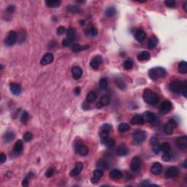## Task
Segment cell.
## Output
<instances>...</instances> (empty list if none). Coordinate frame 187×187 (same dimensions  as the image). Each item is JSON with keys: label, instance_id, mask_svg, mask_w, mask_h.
I'll use <instances>...</instances> for the list:
<instances>
[{"label": "cell", "instance_id": "cell-21", "mask_svg": "<svg viewBox=\"0 0 187 187\" xmlns=\"http://www.w3.org/2000/svg\"><path fill=\"white\" fill-rule=\"evenodd\" d=\"M134 37L139 42H143L145 39V38H146V32L143 30L137 29L134 32Z\"/></svg>", "mask_w": 187, "mask_h": 187}, {"label": "cell", "instance_id": "cell-39", "mask_svg": "<svg viewBox=\"0 0 187 187\" xmlns=\"http://www.w3.org/2000/svg\"><path fill=\"white\" fill-rule=\"evenodd\" d=\"M118 129L120 132H125L130 129V126H129V124H126V123H121L118 125Z\"/></svg>", "mask_w": 187, "mask_h": 187}, {"label": "cell", "instance_id": "cell-7", "mask_svg": "<svg viewBox=\"0 0 187 187\" xmlns=\"http://www.w3.org/2000/svg\"><path fill=\"white\" fill-rule=\"evenodd\" d=\"M176 126H177V121L174 118H172V119L169 120L167 124H165V127H164V131L167 135H170L173 133V131H174Z\"/></svg>", "mask_w": 187, "mask_h": 187}, {"label": "cell", "instance_id": "cell-52", "mask_svg": "<svg viewBox=\"0 0 187 187\" xmlns=\"http://www.w3.org/2000/svg\"><path fill=\"white\" fill-rule=\"evenodd\" d=\"M165 3L167 7H173L176 5L175 1L174 0H166Z\"/></svg>", "mask_w": 187, "mask_h": 187}, {"label": "cell", "instance_id": "cell-33", "mask_svg": "<svg viewBox=\"0 0 187 187\" xmlns=\"http://www.w3.org/2000/svg\"><path fill=\"white\" fill-rule=\"evenodd\" d=\"M178 72L181 74H185L187 72V63L185 61H181L178 65Z\"/></svg>", "mask_w": 187, "mask_h": 187}, {"label": "cell", "instance_id": "cell-23", "mask_svg": "<svg viewBox=\"0 0 187 187\" xmlns=\"http://www.w3.org/2000/svg\"><path fill=\"white\" fill-rule=\"evenodd\" d=\"M10 91L13 93V95H16V96H18L21 93V87L19 84H10Z\"/></svg>", "mask_w": 187, "mask_h": 187}, {"label": "cell", "instance_id": "cell-50", "mask_svg": "<svg viewBox=\"0 0 187 187\" xmlns=\"http://www.w3.org/2000/svg\"><path fill=\"white\" fill-rule=\"evenodd\" d=\"M54 173H55V170H54V168H53V167H50V168L48 169L47 171H46V176L47 177V178H50V177H52V176L54 175Z\"/></svg>", "mask_w": 187, "mask_h": 187}, {"label": "cell", "instance_id": "cell-54", "mask_svg": "<svg viewBox=\"0 0 187 187\" xmlns=\"http://www.w3.org/2000/svg\"><path fill=\"white\" fill-rule=\"evenodd\" d=\"M181 94L184 95V97H186V94H187V82H184V86L183 88L182 91H181Z\"/></svg>", "mask_w": 187, "mask_h": 187}, {"label": "cell", "instance_id": "cell-53", "mask_svg": "<svg viewBox=\"0 0 187 187\" xmlns=\"http://www.w3.org/2000/svg\"><path fill=\"white\" fill-rule=\"evenodd\" d=\"M162 160L165 162H169L170 160V152L169 153H164L163 156H162Z\"/></svg>", "mask_w": 187, "mask_h": 187}, {"label": "cell", "instance_id": "cell-20", "mask_svg": "<svg viewBox=\"0 0 187 187\" xmlns=\"http://www.w3.org/2000/svg\"><path fill=\"white\" fill-rule=\"evenodd\" d=\"M72 75L75 80H78L83 75V69L80 67H73L72 69Z\"/></svg>", "mask_w": 187, "mask_h": 187}, {"label": "cell", "instance_id": "cell-41", "mask_svg": "<svg viewBox=\"0 0 187 187\" xmlns=\"http://www.w3.org/2000/svg\"><path fill=\"white\" fill-rule=\"evenodd\" d=\"M67 38H69V39H72V40H75V32L74 29H68L67 31Z\"/></svg>", "mask_w": 187, "mask_h": 187}, {"label": "cell", "instance_id": "cell-59", "mask_svg": "<svg viewBox=\"0 0 187 187\" xmlns=\"http://www.w3.org/2000/svg\"><path fill=\"white\" fill-rule=\"evenodd\" d=\"M183 7H184V11H185V12H187V2H184V6H183Z\"/></svg>", "mask_w": 187, "mask_h": 187}, {"label": "cell", "instance_id": "cell-5", "mask_svg": "<svg viewBox=\"0 0 187 187\" xmlns=\"http://www.w3.org/2000/svg\"><path fill=\"white\" fill-rule=\"evenodd\" d=\"M184 82H181L179 80H174L170 84V86H169L170 90L172 92L175 93V94H180V93H181V91L184 88Z\"/></svg>", "mask_w": 187, "mask_h": 187}, {"label": "cell", "instance_id": "cell-27", "mask_svg": "<svg viewBox=\"0 0 187 187\" xmlns=\"http://www.w3.org/2000/svg\"><path fill=\"white\" fill-rule=\"evenodd\" d=\"M150 53L148 51H142L137 55V58L140 61H148L150 59Z\"/></svg>", "mask_w": 187, "mask_h": 187}, {"label": "cell", "instance_id": "cell-46", "mask_svg": "<svg viewBox=\"0 0 187 187\" xmlns=\"http://www.w3.org/2000/svg\"><path fill=\"white\" fill-rule=\"evenodd\" d=\"M170 150V145L168 143H163L161 145V151L163 153H169Z\"/></svg>", "mask_w": 187, "mask_h": 187}, {"label": "cell", "instance_id": "cell-38", "mask_svg": "<svg viewBox=\"0 0 187 187\" xmlns=\"http://www.w3.org/2000/svg\"><path fill=\"white\" fill-rule=\"evenodd\" d=\"M133 65L134 62L133 61H132V59H131V58H128L126 61H124V64H123V66H124V69H127V70L132 69V68L133 67Z\"/></svg>", "mask_w": 187, "mask_h": 187}, {"label": "cell", "instance_id": "cell-10", "mask_svg": "<svg viewBox=\"0 0 187 187\" xmlns=\"http://www.w3.org/2000/svg\"><path fill=\"white\" fill-rule=\"evenodd\" d=\"M150 145L152 147V149L154 151V152L156 154H159V152L161 151V145L159 144L158 139L156 137H151L150 140Z\"/></svg>", "mask_w": 187, "mask_h": 187}, {"label": "cell", "instance_id": "cell-24", "mask_svg": "<svg viewBox=\"0 0 187 187\" xmlns=\"http://www.w3.org/2000/svg\"><path fill=\"white\" fill-rule=\"evenodd\" d=\"M23 151V142L20 140H18L14 146V149H13V152L16 156H18L21 154Z\"/></svg>", "mask_w": 187, "mask_h": 187}, {"label": "cell", "instance_id": "cell-29", "mask_svg": "<svg viewBox=\"0 0 187 187\" xmlns=\"http://www.w3.org/2000/svg\"><path fill=\"white\" fill-rule=\"evenodd\" d=\"M61 4V1H57V0H47V1H46V5H47V7L50 8L58 7Z\"/></svg>", "mask_w": 187, "mask_h": 187}, {"label": "cell", "instance_id": "cell-4", "mask_svg": "<svg viewBox=\"0 0 187 187\" xmlns=\"http://www.w3.org/2000/svg\"><path fill=\"white\" fill-rule=\"evenodd\" d=\"M74 149L75 151L79 154L80 156H86L88 154V147L84 144L83 142L81 141H77L75 142L74 143Z\"/></svg>", "mask_w": 187, "mask_h": 187}, {"label": "cell", "instance_id": "cell-48", "mask_svg": "<svg viewBox=\"0 0 187 187\" xmlns=\"http://www.w3.org/2000/svg\"><path fill=\"white\" fill-rule=\"evenodd\" d=\"M33 138V135L32 133L29 132H27L24 134V135H23V139L25 142H29L32 140Z\"/></svg>", "mask_w": 187, "mask_h": 187}, {"label": "cell", "instance_id": "cell-56", "mask_svg": "<svg viewBox=\"0 0 187 187\" xmlns=\"http://www.w3.org/2000/svg\"><path fill=\"white\" fill-rule=\"evenodd\" d=\"M6 159H7V156L5 154L2 153V154H0V163L3 164L4 162L6 161Z\"/></svg>", "mask_w": 187, "mask_h": 187}, {"label": "cell", "instance_id": "cell-44", "mask_svg": "<svg viewBox=\"0 0 187 187\" xmlns=\"http://www.w3.org/2000/svg\"><path fill=\"white\" fill-rule=\"evenodd\" d=\"M15 10H16V7H15L14 5H9L6 9L7 16H8L9 18L11 17L12 15L14 13Z\"/></svg>", "mask_w": 187, "mask_h": 187}, {"label": "cell", "instance_id": "cell-18", "mask_svg": "<svg viewBox=\"0 0 187 187\" xmlns=\"http://www.w3.org/2000/svg\"><path fill=\"white\" fill-rule=\"evenodd\" d=\"M110 102V97L105 95L103 96L100 99V100L97 103V108H102V107H105V106H107Z\"/></svg>", "mask_w": 187, "mask_h": 187}, {"label": "cell", "instance_id": "cell-13", "mask_svg": "<svg viewBox=\"0 0 187 187\" xmlns=\"http://www.w3.org/2000/svg\"><path fill=\"white\" fill-rule=\"evenodd\" d=\"M102 62V58L101 56L97 55L96 56H95L94 58L91 59V61H90V66L91 67V68L95 69H97L99 68V67L100 66V65Z\"/></svg>", "mask_w": 187, "mask_h": 187}, {"label": "cell", "instance_id": "cell-17", "mask_svg": "<svg viewBox=\"0 0 187 187\" xmlns=\"http://www.w3.org/2000/svg\"><path fill=\"white\" fill-rule=\"evenodd\" d=\"M104 173L102 170L100 169H97V170H95L94 173H93V177L91 178V183L92 184H97L99 180L102 178V177L103 176Z\"/></svg>", "mask_w": 187, "mask_h": 187}, {"label": "cell", "instance_id": "cell-31", "mask_svg": "<svg viewBox=\"0 0 187 187\" xmlns=\"http://www.w3.org/2000/svg\"><path fill=\"white\" fill-rule=\"evenodd\" d=\"M158 42H159V39L156 36H152L151 38H150L149 41H148V47L149 49H154L156 46H157Z\"/></svg>", "mask_w": 187, "mask_h": 187}, {"label": "cell", "instance_id": "cell-49", "mask_svg": "<svg viewBox=\"0 0 187 187\" xmlns=\"http://www.w3.org/2000/svg\"><path fill=\"white\" fill-rule=\"evenodd\" d=\"M74 42V40H72V39H69V38H67V39H64L62 41V46L64 47H68V46H72V43Z\"/></svg>", "mask_w": 187, "mask_h": 187}, {"label": "cell", "instance_id": "cell-14", "mask_svg": "<svg viewBox=\"0 0 187 187\" xmlns=\"http://www.w3.org/2000/svg\"><path fill=\"white\" fill-rule=\"evenodd\" d=\"M142 117H143V120H144V122L151 123V124H152L156 120L155 114L150 111H146L145 112V113H143V114L142 115Z\"/></svg>", "mask_w": 187, "mask_h": 187}, {"label": "cell", "instance_id": "cell-6", "mask_svg": "<svg viewBox=\"0 0 187 187\" xmlns=\"http://www.w3.org/2000/svg\"><path fill=\"white\" fill-rule=\"evenodd\" d=\"M18 39V35L16 32L14 31H10L9 33L7 34V36L5 39V44L6 46L10 47L13 46L15 43H16Z\"/></svg>", "mask_w": 187, "mask_h": 187}, {"label": "cell", "instance_id": "cell-3", "mask_svg": "<svg viewBox=\"0 0 187 187\" xmlns=\"http://www.w3.org/2000/svg\"><path fill=\"white\" fill-rule=\"evenodd\" d=\"M147 137L146 132L143 130H137L133 133L132 142L135 145H140L146 140Z\"/></svg>", "mask_w": 187, "mask_h": 187}, {"label": "cell", "instance_id": "cell-9", "mask_svg": "<svg viewBox=\"0 0 187 187\" xmlns=\"http://www.w3.org/2000/svg\"><path fill=\"white\" fill-rule=\"evenodd\" d=\"M141 167V160L138 156L132 158L130 164V168L133 172H137Z\"/></svg>", "mask_w": 187, "mask_h": 187}, {"label": "cell", "instance_id": "cell-1", "mask_svg": "<svg viewBox=\"0 0 187 187\" xmlns=\"http://www.w3.org/2000/svg\"><path fill=\"white\" fill-rule=\"evenodd\" d=\"M143 97L145 102L148 104H150L151 105H156L159 102V97L149 88H146V89L144 90Z\"/></svg>", "mask_w": 187, "mask_h": 187}, {"label": "cell", "instance_id": "cell-60", "mask_svg": "<svg viewBox=\"0 0 187 187\" xmlns=\"http://www.w3.org/2000/svg\"><path fill=\"white\" fill-rule=\"evenodd\" d=\"M186 162H187V161L186 160H185V161H184V167H185V168H186Z\"/></svg>", "mask_w": 187, "mask_h": 187}, {"label": "cell", "instance_id": "cell-11", "mask_svg": "<svg viewBox=\"0 0 187 187\" xmlns=\"http://www.w3.org/2000/svg\"><path fill=\"white\" fill-rule=\"evenodd\" d=\"M179 174V170L178 167H170L167 169L165 173V176L167 178H175Z\"/></svg>", "mask_w": 187, "mask_h": 187}, {"label": "cell", "instance_id": "cell-43", "mask_svg": "<svg viewBox=\"0 0 187 187\" xmlns=\"http://www.w3.org/2000/svg\"><path fill=\"white\" fill-rule=\"evenodd\" d=\"M109 135H110V132H109L104 130V129H101L100 132H99V137H100L101 140H102V142L108 138Z\"/></svg>", "mask_w": 187, "mask_h": 187}, {"label": "cell", "instance_id": "cell-40", "mask_svg": "<svg viewBox=\"0 0 187 187\" xmlns=\"http://www.w3.org/2000/svg\"><path fill=\"white\" fill-rule=\"evenodd\" d=\"M102 143L105 145L107 148H113L116 144V142L115 140H114V139L109 138V137L107 139H106V140H104V141H102Z\"/></svg>", "mask_w": 187, "mask_h": 187}, {"label": "cell", "instance_id": "cell-35", "mask_svg": "<svg viewBox=\"0 0 187 187\" xmlns=\"http://www.w3.org/2000/svg\"><path fill=\"white\" fill-rule=\"evenodd\" d=\"M115 84H116L117 86L120 88V89H125L126 88V84H125V82L124 80H123L121 78H115Z\"/></svg>", "mask_w": 187, "mask_h": 187}, {"label": "cell", "instance_id": "cell-26", "mask_svg": "<svg viewBox=\"0 0 187 187\" xmlns=\"http://www.w3.org/2000/svg\"><path fill=\"white\" fill-rule=\"evenodd\" d=\"M85 34L88 36L91 37H96L98 35V31L97 29V28H95L93 26H90L88 27L85 30Z\"/></svg>", "mask_w": 187, "mask_h": 187}, {"label": "cell", "instance_id": "cell-45", "mask_svg": "<svg viewBox=\"0 0 187 187\" xmlns=\"http://www.w3.org/2000/svg\"><path fill=\"white\" fill-rule=\"evenodd\" d=\"M107 166H108V164L105 162V160H99V162L97 163V167H98L100 170H102V169H107Z\"/></svg>", "mask_w": 187, "mask_h": 187}, {"label": "cell", "instance_id": "cell-25", "mask_svg": "<svg viewBox=\"0 0 187 187\" xmlns=\"http://www.w3.org/2000/svg\"><path fill=\"white\" fill-rule=\"evenodd\" d=\"M130 123L132 125H143L145 122L142 116L135 115L131 119Z\"/></svg>", "mask_w": 187, "mask_h": 187}, {"label": "cell", "instance_id": "cell-19", "mask_svg": "<svg viewBox=\"0 0 187 187\" xmlns=\"http://www.w3.org/2000/svg\"><path fill=\"white\" fill-rule=\"evenodd\" d=\"M173 104L170 101H164L160 105V110L163 113H167L171 110Z\"/></svg>", "mask_w": 187, "mask_h": 187}, {"label": "cell", "instance_id": "cell-57", "mask_svg": "<svg viewBox=\"0 0 187 187\" xmlns=\"http://www.w3.org/2000/svg\"><path fill=\"white\" fill-rule=\"evenodd\" d=\"M29 185V176L27 177L24 180H23L22 181V186H28Z\"/></svg>", "mask_w": 187, "mask_h": 187}, {"label": "cell", "instance_id": "cell-58", "mask_svg": "<svg viewBox=\"0 0 187 187\" xmlns=\"http://www.w3.org/2000/svg\"><path fill=\"white\" fill-rule=\"evenodd\" d=\"M74 91H75V95H78L80 93V87H76V88H75Z\"/></svg>", "mask_w": 187, "mask_h": 187}, {"label": "cell", "instance_id": "cell-8", "mask_svg": "<svg viewBox=\"0 0 187 187\" xmlns=\"http://www.w3.org/2000/svg\"><path fill=\"white\" fill-rule=\"evenodd\" d=\"M175 144L179 149L186 150L187 148V136L183 135L178 137L175 140Z\"/></svg>", "mask_w": 187, "mask_h": 187}, {"label": "cell", "instance_id": "cell-30", "mask_svg": "<svg viewBox=\"0 0 187 187\" xmlns=\"http://www.w3.org/2000/svg\"><path fill=\"white\" fill-rule=\"evenodd\" d=\"M88 48H89L88 46H80V45L77 44V43H74L72 46V51L78 53V52H80L83 50H86Z\"/></svg>", "mask_w": 187, "mask_h": 187}, {"label": "cell", "instance_id": "cell-12", "mask_svg": "<svg viewBox=\"0 0 187 187\" xmlns=\"http://www.w3.org/2000/svg\"><path fill=\"white\" fill-rule=\"evenodd\" d=\"M54 59V54H51V53H48V54H46L40 60V64L42 65H49V64L52 63Z\"/></svg>", "mask_w": 187, "mask_h": 187}, {"label": "cell", "instance_id": "cell-22", "mask_svg": "<svg viewBox=\"0 0 187 187\" xmlns=\"http://www.w3.org/2000/svg\"><path fill=\"white\" fill-rule=\"evenodd\" d=\"M162 165L159 162H155L151 167V172L154 175H159L162 172Z\"/></svg>", "mask_w": 187, "mask_h": 187}, {"label": "cell", "instance_id": "cell-42", "mask_svg": "<svg viewBox=\"0 0 187 187\" xmlns=\"http://www.w3.org/2000/svg\"><path fill=\"white\" fill-rule=\"evenodd\" d=\"M99 87L101 88V89L102 90H106L107 88V86H108V83H107V80L106 78H102L99 80Z\"/></svg>", "mask_w": 187, "mask_h": 187}, {"label": "cell", "instance_id": "cell-34", "mask_svg": "<svg viewBox=\"0 0 187 187\" xmlns=\"http://www.w3.org/2000/svg\"><path fill=\"white\" fill-rule=\"evenodd\" d=\"M97 98V95L96 93L94 92V91H91L86 96V102L88 103H93L96 101Z\"/></svg>", "mask_w": 187, "mask_h": 187}, {"label": "cell", "instance_id": "cell-28", "mask_svg": "<svg viewBox=\"0 0 187 187\" xmlns=\"http://www.w3.org/2000/svg\"><path fill=\"white\" fill-rule=\"evenodd\" d=\"M15 138V134L13 133L11 131L7 132L3 136V140L5 143H10L11 141H13Z\"/></svg>", "mask_w": 187, "mask_h": 187}, {"label": "cell", "instance_id": "cell-51", "mask_svg": "<svg viewBox=\"0 0 187 187\" xmlns=\"http://www.w3.org/2000/svg\"><path fill=\"white\" fill-rule=\"evenodd\" d=\"M101 129H104V130H106L107 131V132H110L113 130V126H112V125H110V124H105L102 126Z\"/></svg>", "mask_w": 187, "mask_h": 187}, {"label": "cell", "instance_id": "cell-16", "mask_svg": "<svg viewBox=\"0 0 187 187\" xmlns=\"http://www.w3.org/2000/svg\"><path fill=\"white\" fill-rule=\"evenodd\" d=\"M116 153L120 156H124L127 155L129 154V149H128L126 145L124 144V143L120 144L117 148Z\"/></svg>", "mask_w": 187, "mask_h": 187}, {"label": "cell", "instance_id": "cell-37", "mask_svg": "<svg viewBox=\"0 0 187 187\" xmlns=\"http://www.w3.org/2000/svg\"><path fill=\"white\" fill-rule=\"evenodd\" d=\"M67 10L69 13H79L81 12V10H80V7H78V6H75V5H67Z\"/></svg>", "mask_w": 187, "mask_h": 187}, {"label": "cell", "instance_id": "cell-55", "mask_svg": "<svg viewBox=\"0 0 187 187\" xmlns=\"http://www.w3.org/2000/svg\"><path fill=\"white\" fill-rule=\"evenodd\" d=\"M66 32V29L64 27H59L57 29V34L58 35H63Z\"/></svg>", "mask_w": 187, "mask_h": 187}, {"label": "cell", "instance_id": "cell-36", "mask_svg": "<svg viewBox=\"0 0 187 187\" xmlns=\"http://www.w3.org/2000/svg\"><path fill=\"white\" fill-rule=\"evenodd\" d=\"M116 13V10L114 7H109L105 11V15L107 17H113L115 16Z\"/></svg>", "mask_w": 187, "mask_h": 187}, {"label": "cell", "instance_id": "cell-32", "mask_svg": "<svg viewBox=\"0 0 187 187\" xmlns=\"http://www.w3.org/2000/svg\"><path fill=\"white\" fill-rule=\"evenodd\" d=\"M121 176H122V173L118 170H113L110 173V178L113 180L119 179V178H121Z\"/></svg>", "mask_w": 187, "mask_h": 187}, {"label": "cell", "instance_id": "cell-47", "mask_svg": "<svg viewBox=\"0 0 187 187\" xmlns=\"http://www.w3.org/2000/svg\"><path fill=\"white\" fill-rule=\"evenodd\" d=\"M29 113H27V111H24V113H23L22 115H21V117H20V121H21L23 124H27V121H29Z\"/></svg>", "mask_w": 187, "mask_h": 187}, {"label": "cell", "instance_id": "cell-2", "mask_svg": "<svg viewBox=\"0 0 187 187\" xmlns=\"http://www.w3.org/2000/svg\"><path fill=\"white\" fill-rule=\"evenodd\" d=\"M166 75H167V72L165 69L160 67L152 68L148 71V76L151 80L154 81L164 78Z\"/></svg>", "mask_w": 187, "mask_h": 187}, {"label": "cell", "instance_id": "cell-15", "mask_svg": "<svg viewBox=\"0 0 187 187\" xmlns=\"http://www.w3.org/2000/svg\"><path fill=\"white\" fill-rule=\"evenodd\" d=\"M84 168V165L82 162H77L75 165L74 168L72 169V171L70 172V175L72 177H75L78 176L80 173H81L82 170Z\"/></svg>", "mask_w": 187, "mask_h": 187}]
</instances>
